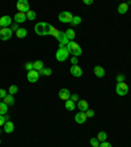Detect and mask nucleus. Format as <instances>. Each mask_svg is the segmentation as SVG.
Here are the masks:
<instances>
[{"label":"nucleus","mask_w":131,"mask_h":147,"mask_svg":"<svg viewBox=\"0 0 131 147\" xmlns=\"http://www.w3.org/2000/svg\"><path fill=\"white\" fill-rule=\"evenodd\" d=\"M69 100H71V101H73V102H75V104H77L80 98H79V95H77V93H73V95H71V97H69Z\"/></svg>","instance_id":"obj_34"},{"label":"nucleus","mask_w":131,"mask_h":147,"mask_svg":"<svg viewBox=\"0 0 131 147\" xmlns=\"http://www.w3.org/2000/svg\"><path fill=\"white\" fill-rule=\"evenodd\" d=\"M26 78H28V82L37 83L39 79V74H38V71H36V70H32V71H29L26 74Z\"/></svg>","instance_id":"obj_9"},{"label":"nucleus","mask_w":131,"mask_h":147,"mask_svg":"<svg viewBox=\"0 0 131 147\" xmlns=\"http://www.w3.org/2000/svg\"><path fill=\"white\" fill-rule=\"evenodd\" d=\"M11 29H12V32H17V30L20 29V28H19V24H13Z\"/></svg>","instance_id":"obj_39"},{"label":"nucleus","mask_w":131,"mask_h":147,"mask_svg":"<svg viewBox=\"0 0 131 147\" xmlns=\"http://www.w3.org/2000/svg\"><path fill=\"white\" fill-rule=\"evenodd\" d=\"M16 8L19 12L26 13L29 11V1H28V0H19L16 3Z\"/></svg>","instance_id":"obj_6"},{"label":"nucleus","mask_w":131,"mask_h":147,"mask_svg":"<svg viewBox=\"0 0 131 147\" xmlns=\"http://www.w3.org/2000/svg\"><path fill=\"white\" fill-rule=\"evenodd\" d=\"M89 143H91L92 147H98L100 146V141H98L97 138H91V139H89Z\"/></svg>","instance_id":"obj_29"},{"label":"nucleus","mask_w":131,"mask_h":147,"mask_svg":"<svg viewBox=\"0 0 131 147\" xmlns=\"http://www.w3.org/2000/svg\"><path fill=\"white\" fill-rule=\"evenodd\" d=\"M66 36H67V38H68L69 42H71V41H73V39H75L76 33H75V30H73V29H67V30H66Z\"/></svg>","instance_id":"obj_21"},{"label":"nucleus","mask_w":131,"mask_h":147,"mask_svg":"<svg viewBox=\"0 0 131 147\" xmlns=\"http://www.w3.org/2000/svg\"><path fill=\"white\" fill-rule=\"evenodd\" d=\"M128 11V4L127 3H122L118 5V13L119 15H124Z\"/></svg>","instance_id":"obj_18"},{"label":"nucleus","mask_w":131,"mask_h":147,"mask_svg":"<svg viewBox=\"0 0 131 147\" xmlns=\"http://www.w3.org/2000/svg\"><path fill=\"white\" fill-rule=\"evenodd\" d=\"M0 30H1V26H0Z\"/></svg>","instance_id":"obj_44"},{"label":"nucleus","mask_w":131,"mask_h":147,"mask_svg":"<svg viewBox=\"0 0 131 147\" xmlns=\"http://www.w3.org/2000/svg\"><path fill=\"white\" fill-rule=\"evenodd\" d=\"M25 70H26L28 72L32 71V70H34V65H33V62H28V63H25Z\"/></svg>","instance_id":"obj_32"},{"label":"nucleus","mask_w":131,"mask_h":147,"mask_svg":"<svg viewBox=\"0 0 131 147\" xmlns=\"http://www.w3.org/2000/svg\"><path fill=\"white\" fill-rule=\"evenodd\" d=\"M76 106L79 108L80 112H87L89 109V104L87 100H79V102L76 104Z\"/></svg>","instance_id":"obj_15"},{"label":"nucleus","mask_w":131,"mask_h":147,"mask_svg":"<svg viewBox=\"0 0 131 147\" xmlns=\"http://www.w3.org/2000/svg\"><path fill=\"white\" fill-rule=\"evenodd\" d=\"M83 4H85V5H92V4H93V0H83Z\"/></svg>","instance_id":"obj_40"},{"label":"nucleus","mask_w":131,"mask_h":147,"mask_svg":"<svg viewBox=\"0 0 131 147\" xmlns=\"http://www.w3.org/2000/svg\"><path fill=\"white\" fill-rule=\"evenodd\" d=\"M13 20L16 21V24H22L25 23L26 20V13H22V12H17L15 16H13Z\"/></svg>","instance_id":"obj_14"},{"label":"nucleus","mask_w":131,"mask_h":147,"mask_svg":"<svg viewBox=\"0 0 131 147\" xmlns=\"http://www.w3.org/2000/svg\"><path fill=\"white\" fill-rule=\"evenodd\" d=\"M52 25L49 23H37L34 25V32L38 36H50L51 34Z\"/></svg>","instance_id":"obj_1"},{"label":"nucleus","mask_w":131,"mask_h":147,"mask_svg":"<svg viewBox=\"0 0 131 147\" xmlns=\"http://www.w3.org/2000/svg\"><path fill=\"white\" fill-rule=\"evenodd\" d=\"M66 47H67V50L69 51V54H72V57H76V58H77V57H80L83 54L81 47H80L76 42H73V41H71Z\"/></svg>","instance_id":"obj_2"},{"label":"nucleus","mask_w":131,"mask_h":147,"mask_svg":"<svg viewBox=\"0 0 131 147\" xmlns=\"http://www.w3.org/2000/svg\"><path fill=\"white\" fill-rule=\"evenodd\" d=\"M39 75H43V76H50L52 74V70L50 67H43L42 70H39L38 71Z\"/></svg>","instance_id":"obj_20"},{"label":"nucleus","mask_w":131,"mask_h":147,"mask_svg":"<svg viewBox=\"0 0 131 147\" xmlns=\"http://www.w3.org/2000/svg\"><path fill=\"white\" fill-rule=\"evenodd\" d=\"M5 124V120H4V116H0V126H4Z\"/></svg>","instance_id":"obj_41"},{"label":"nucleus","mask_w":131,"mask_h":147,"mask_svg":"<svg viewBox=\"0 0 131 147\" xmlns=\"http://www.w3.org/2000/svg\"><path fill=\"white\" fill-rule=\"evenodd\" d=\"M124 79H126V76H124L123 74H118L115 80H117V83H124Z\"/></svg>","instance_id":"obj_31"},{"label":"nucleus","mask_w":131,"mask_h":147,"mask_svg":"<svg viewBox=\"0 0 131 147\" xmlns=\"http://www.w3.org/2000/svg\"><path fill=\"white\" fill-rule=\"evenodd\" d=\"M69 58V51L67 47H59L58 51L55 53V59L58 62H66Z\"/></svg>","instance_id":"obj_3"},{"label":"nucleus","mask_w":131,"mask_h":147,"mask_svg":"<svg viewBox=\"0 0 131 147\" xmlns=\"http://www.w3.org/2000/svg\"><path fill=\"white\" fill-rule=\"evenodd\" d=\"M36 17H37V15H36V12H34V11H28V12H26V19L29 20V21H34V20H36Z\"/></svg>","instance_id":"obj_25"},{"label":"nucleus","mask_w":131,"mask_h":147,"mask_svg":"<svg viewBox=\"0 0 131 147\" xmlns=\"http://www.w3.org/2000/svg\"><path fill=\"white\" fill-rule=\"evenodd\" d=\"M59 33H60V30H58L56 28H54V26H52V29H51V34H50V36H52V37H55V38H58Z\"/></svg>","instance_id":"obj_33"},{"label":"nucleus","mask_w":131,"mask_h":147,"mask_svg":"<svg viewBox=\"0 0 131 147\" xmlns=\"http://www.w3.org/2000/svg\"><path fill=\"white\" fill-rule=\"evenodd\" d=\"M80 24H81V17L80 16H73V19H72V21H71V25L76 26V25H80Z\"/></svg>","instance_id":"obj_28"},{"label":"nucleus","mask_w":131,"mask_h":147,"mask_svg":"<svg viewBox=\"0 0 131 147\" xmlns=\"http://www.w3.org/2000/svg\"><path fill=\"white\" fill-rule=\"evenodd\" d=\"M0 144H1V141H0Z\"/></svg>","instance_id":"obj_45"},{"label":"nucleus","mask_w":131,"mask_h":147,"mask_svg":"<svg viewBox=\"0 0 131 147\" xmlns=\"http://www.w3.org/2000/svg\"><path fill=\"white\" fill-rule=\"evenodd\" d=\"M13 130H15V125H13V122L8 121L4 124V131H5L7 134H11V133H13Z\"/></svg>","instance_id":"obj_17"},{"label":"nucleus","mask_w":131,"mask_h":147,"mask_svg":"<svg viewBox=\"0 0 131 147\" xmlns=\"http://www.w3.org/2000/svg\"><path fill=\"white\" fill-rule=\"evenodd\" d=\"M13 20L11 16H1L0 17V26L1 28H9L11 25H12Z\"/></svg>","instance_id":"obj_10"},{"label":"nucleus","mask_w":131,"mask_h":147,"mask_svg":"<svg viewBox=\"0 0 131 147\" xmlns=\"http://www.w3.org/2000/svg\"><path fill=\"white\" fill-rule=\"evenodd\" d=\"M87 113L85 112H79V113H76V116H75V122L76 124H84L85 121H87Z\"/></svg>","instance_id":"obj_12"},{"label":"nucleus","mask_w":131,"mask_h":147,"mask_svg":"<svg viewBox=\"0 0 131 147\" xmlns=\"http://www.w3.org/2000/svg\"><path fill=\"white\" fill-rule=\"evenodd\" d=\"M7 95H8V93H7V92H5V89L0 88V98H4Z\"/></svg>","instance_id":"obj_36"},{"label":"nucleus","mask_w":131,"mask_h":147,"mask_svg":"<svg viewBox=\"0 0 131 147\" xmlns=\"http://www.w3.org/2000/svg\"><path fill=\"white\" fill-rule=\"evenodd\" d=\"M75 108H76V104L73 101H71V100H67V101H66V110L72 112Z\"/></svg>","instance_id":"obj_23"},{"label":"nucleus","mask_w":131,"mask_h":147,"mask_svg":"<svg viewBox=\"0 0 131 147\" xmlns=\"http://www.w3.org/2000/svg\"><path fill=\"white\" fill-rule=\"evenodd\" d=\"M16 36L19 37V38H25V37L28 36V30H26L25 28H20L16 32Z\"/></svg>","instance_id":"obj_22"},{"label":"nucleus","mask_w":131,"mask_h":147,"mask_svg":"<svg viewBox=\"0 0 131 147\" xmlns=\"http://www.w3.org/2000/svg\"><path fill=\"white\" fill-rule=\"evenodd\" d=\"M0 134H1V129H0Z\"/></svg>","instance_id":"obj_43"},{"label":"nucleus","mask_w":131,"mask_h":147,"mask_svg":"<svg viewBox=\"0 0 131 147\" xmlns=\"http://www.w3.org/2000/svg\"><path fill=\"white\" fill-rule=\"evenodd\" d=\"M97 139L100 142H105L106 139H108V134H106L105 131H100V133L97 134Z\"/></svg>","instance_id":"obj_27"},{"label":"nucleus","mask_w":131,"mask_h":147,"mask_svg":"<svg viewBox=\"0 0 131 147\" xmlns=\"http://www.w3.org/2000/svg\"><path fill=\"white\" fill-rule=\"evenodd\" d=\"M58 42H59V47H66V46L69 43V39L66 36V32H60L58 36Z\"/></svg>","instance_id":"obj_8"},{"label":"nucleus","mask_w":131,"mask_h":147,"mask_svg":"<svg viewBox=\"0 0 131 147\" xmlns=\"http://www.w3.org/2000/svg\"><path fill=\"white\" fill-rule=\"evenodd\" d=\"M8 112V105L4 102H0V116H5Z\"/></svg>","instance_id":"obj_26"},{"label":"nucleus","mask_w":131,"mask_h":147,"mask_svg":"<svg viewBox=\"0 0 131 147\" xmlns=\"http://www.w3.org/2000/svg\"><path fill=\"white\" fill-rule=\"evenodd\" d=\"M85 113H87V117H88V118L95 117V110H93V109H88Z\"/></svg>","instance_id":"obj_35"},{"label":"nucleus","mask_w":131,"mask_h":147,"mask_svg":"<svg viewBox=\"0 0 131 147\" xmlns=\"http://www.w3.org/2000/svg\"><path fill=\"white\" fill-rule=\"evenodd\" d=\"M71 63H72V66H77V58H76V57H72L71 58Z\"/></svg>","instance_id":"obj_38"},{"label":"nucleus","mask_w":131,"mask_h":147,"mask_svg":"<svg viewBox=\"0 0 131 147\" xmlns=\"http://www.w3.org/2000/svg\"><path fill=\"white\" fill-rule=\"evenodd\" d=\"M115 92L119 96H126L128 93V85L126 83H117L115 85Z\"/></svg>","instance_id":"obj_5"},{"label":"nucleus","mask_w":131,"mask_h":147,"mask_svg":"<svg viewBox=\"0 0 131 147\" xmlns=\"http://www.w3.org/2000/svg\"><path fill=\"white\" fill-rule=\"evenodd\" d=\"M3 102H4V104H7V105H15V97L8 93V95L3 98Z\"/></svg>","instance_id":"obj_19"},{"label":"nucleus","mask_w":131,"mask_h":147,"mask_svg":"<svg viewBox=\"0 0 131 147\" xmlns=\"http://www.w3.org/2000/svg\"><path fill=\"white\" fill-rule=\"evenodd\" d=\"M12 37V29L11 28H1L0 30V39L1 41H8Z\"/></svg>","instance_id":"obj_7"},{"label":"nucleus","mask_w":131,"mask_h":147,"mask_svg":"<svg viewBox=\"0 0 131 147\" xmlns=\"http://www.w3.org/2000/svg\"><path fill=\"white\" fill-rule=\"evenodd\" d=\"M4 120H5V122L9 121V116H4Z\"/></svg>","instance_id":"obj_42"},{"label":"nucleus","mask_w":131,"mask_h":147,"mask_svg":"<svg viewBox=\"0 0 131 147\" xmlns=\"http://www.w3.org/2000/svg\"><path fill=\"white\" fill-rule=\"evenodd\" d=\"M98 147H111V144L109 143V142H106V141H105V142H101V143H100V146H98Z\"/></svg>","instance_id":"obj_37"},{"label":"nucleus","mask_w":131,"mask_h":147,"mask_svg":"<svg viewBox=\"0 0 131 147\" xmlns=\"http://www.w3.org/2000/svg\"><path fill=\"white\" fill-rule=\"evenodd\" d=\"M33 65H34V70H36V71H39V70H42L43 67H45V65H43V62L41 61V59L36 61V62H33Z\"/></svg>","instance_id":"obj_24"},{"label":"nucleus","mask_w":131,"mask_h":147,"mask_svg":"<svg viewBox=\"0 0 131 147\" xmlns=\"http://www.w3.org/2000/svg\"><path fill=\"white\" fill-rule=\"evenodd\" d=\"M93 72H95V75L97 76V78H104L105 74H106V72H105V69L101 67V66H95Z\"/></svg>","instance_id":"obj_16"},{"label":"nucleus","mask_w":131,"mask_h":147,"mask_svg":"<svg viewBox=\"0 0 131 147\" xmlns=\"http://www.w3.org/2000/svg\"><path fill=\"white\" fill-rule=\"evenodd\" d=\"M69 72H71L72 76H75V78H80L83 75V70L80 66H71V69H69Z\"/></svg>","instance_id":"obj_11"},{"label":"nucleus","mask_w":131,"mask_h":147,"mask_svg":"<svg viewBox=\"0 0 131 147\" xmlns=\"http://www.w3.org/2000/svg\"><path fill=\"white\" fill-rule=\"evenodd\" d=\"M58 96H59V98H60V100L67 101V100H69V97H71V93H69V91L67 88H62L60 91H59Z\"/></svg>","instance_id":"obj_13"},{"label":"nucleus","mask_w":131,"mask_h":147,"mask_svg":"<svg viewBox=\"0 0 131 147\" xmlns=\"http://www.w3.org/2000/svg\"><path fill=\"white\" fill-rule=\"evenodd\" d=\"M72 19H73V16H72V13L68 12V11H63V12L59 13V16H58V20L63 24H71Z\"/></svg>","instance_id":"obj_4"},{"label":"nucleus","mask_w":131,"mask_h":147,"mask_svg":"<svg viewBox=\"0 0 131 147\" xmlns=\"http://www.w3.org/2000/svg\"><path fill=\"white\" fill-rule=\"evenodd\" d=\"M17 92H19V87H17V85H15V84L11 85V87H9V95L13 96V95H16Z\"/></svg>","instance_id":"obj_30"}]
</instances>
